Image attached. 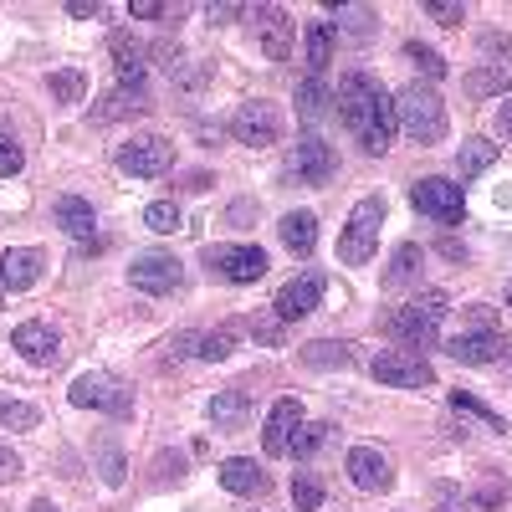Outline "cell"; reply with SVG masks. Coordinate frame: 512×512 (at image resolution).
<instances>
[{
  "instance_id": "6da1fadb",
  "label": "cell",
  "mask_w": 512,
  "mask_h": 512,
  "mask_svg": "<svg viewBox=\"0 0 512 512\" xmlns=\"http://www.w3.org/2000/svg\"><path fill=\"white\" fill-rule=\"evenodd\" d=\"M333 103H338V118H344L354 128V139L364 144V154H384V149H390L395 128H400L395 123V98L384 93L369 72H349L344 82H338Z\"/></svg>"
},
{
  "instance_id": "7a4b0ae2",
  "label": "cell",
  "mask_w": 512,
  "mask_h": 512,
  "mask_svg": "<svg viewBox=\"0 0 512 512\" xmlns=\"http://www.w3.org/2000/svg\"><path fill=\"white\" fill-rule=\"evenodd\" d=\"M446 313H451V297L446 292H420V297H410L405 308L390 313V333L400 338L405 349L425 354V349H436V333H441V318Z\"/></svg>"
},
{
  "instance_id": "3957f363",
  "label": "cell",
  "mask_w": 512,
  "mask_h": 512,
  "mask_svg": "<svg viewBox=\"0 0 512 512\" xmlns=\"http://www.w3.org/2000/svg\"><path fill=\"white\" fill-rule=\"evenodd\" d=\"M395 123L405 128L415 144H441V139H446V103H441L431 88L410 82V88L395 98Z\"/></svg>"
},
{
  "instance_id": "277c9868",
  "label": "cell",
  "mask_w": 512,
  "mask_h": 512,
  "mask_svg": "<svg viewBox=\"0 0 512 512\" xmlns=\"http://www.w3.org/2000/svg\"><path fill=\"white\" fill-rule=\"evenodd\" d=\"M379 226H384V195H364L354 205L344 236H338V262H344V267H364L374 256V246H379Z\"/></svg>"
},
{
  "instance_id": "5b68a950",
  "label": "cell",
  "mask_w": 512,
  "mask_h": 512,
  "mask_svg": "<svg viewBox=\"0 0 512 512\" xmlns=\"http://www.w3.org/2000/svg\"><path fill=\"white\" fill-rule=\"evenodd\" d=\"M67 395H72V405H82V410H103V415H113V420L134 415V390H128L118 374H103V369L77 374Z\"/></svg>"
},
{
  "instance_id": "8992f818",
  "label": "cell",
  "mask_w": 512,
  "mask_h": 512,
  "mask_svg": "<svg viewBox=\"0 0 512 512\" xmlns=\"http://www.w3.org/2000/svg\"><path fill=\"white\" fill-rule=\"evenodd\" d=\"M369 369H374L379 384H395V390H431V384H436L431 359L415 354V349H379Z\"/></svg>"
},
{
  "instance_id": "52a82bcc",
  "label": "cell",
  "mask_w": 512,
  "mask_h": 512,
  "mask_svg": "<svg viewBox=\"0 0 512 512\" xmlns=\"http://www.w3.org/2000/svg\"><path fill=\"white\" fill-rule=\"evenodd\" d=\"M410 205L420 210V216L441 221V226H456V221L466 216V195H461V185H456V180H441V175L415 180V185H410Z\"/></svg>"
},
{
  "instance_id": "ba28073f",
  "label": "cell",
  "mask_w": 512,
  "mask_h": 512,
  "mask_svg": "<svg viewBox=\"0 0 512 512\" xmlns=\"http://www.w3.org/2000/svg\"><path fill=\"white\" fill-rule=\"evenodd\" d=\"M118 169H123V175H134V180H159V175L175 169V144L159 139V134H144V139L118 149Z\"/></svg>"
},
{
  "instance_id": "9c48e42d",
  "label": "cell",
  "mask_w": 512,
  "mask_h": 512,
  "mask_svg": "<svg viewBox=\"0 0 512 512\" xmlns=\"http://www.w3.org/2000/svg\"><path fill=\"white\" fill-rule=\"evenodd\" d=\"M128 282H134L139 292H149V297H164V292L185 287V267L169 251H144V256H134V267H128Z\"/></svg>"
},
{
  "instance_id": "30bf717a",
  "label": "cell",
  "mask_w": 512,
  "mask_h": 512,
  "mask_svg": "<svg viewBox=\"0 0 512 512\" xmlns=\"http://www.w3.org/2000/svg\"><path fill=\"white\" fill-rule=\"evenodd\" d=\"M205 267L221 272L226 282H256L267 277V251L262 246H205Z\"/></svg>"
},
{
  "instance_id": "8fae6325",
  "label": "cell",
  "mask_w": 512,
  "mask_h": 512,
  "mask_svg": "<svg viewBox=\"0 0 512 512\" xmlns=\"http://www.w3.org/2000/svg\"><path fill=\"white\" fill-rule=\"evenodd\" d=\"M231 134H236V144H246V149H267V144H277V134H282V118H277L272 103H241L236 118H231Z\"/></svg>"
},
{
  "instance_id": "7c38bea8",
  "label": "cell",
  "mask_w": 512,
  "mask_h": 512,
  "mask_svg": "<svg viewBox=\"0 0 512 512\" xmlns=\"http://www.w3.org/2000/svg\"><path fill=\"white\" fill-rule=\"evenodd\" d=\"M318 303H323V277H318V272H303V277H292V282L277 287L272 313H277L282 323H297V318H308Z\"/></svg>"
},
{
  "instance_id": "4fadbf2b",
  "label": "cell",
  "mask_w": 512,
  "mask_h": 512,
  "mask_svg": "<svg viewBox=\"0 0 512 512\" xmlns=\"http://www.w3.org/2000/svg\"><path fill=\"white\" fill-rule=\"evenodd\" d=\"M333 169H338V154H333L328 139H318V134L297 139V149H292V175L297 180H303V185H328Z\"/></svg>"
},
{
  "instance_id": "5bb4252c",
  "label": "cell",
  "mask_w": 512,
  "mask_h": 512,
  "mask_svg": "<svg viewBox=\"0 0 512 512\" xmlns=\"http://www.w3.org/2000/svg\"><path fill=\"white\" fill-rule=\"evenodd\" d=\"M344 466H349V482L359 492H390V482H395V466L379 446H354Z\"/></svg>"
},
{
  "instance_id": "9a60e30c",
  "label": "cell",
  "mask_w": 512,
  "mask_h": 512,
  "mask_svg": "<svg viewBox=\"0 0 512 512\" xmlns=\"http://www.w3.org/2000/svg\"><path fill=\"white\" fill-rule=\"evenodd\" d=\"M446 354L456 364H497L507 354V344H502L497 328H466V333H456L451 344H446Z\"/></svg>"
},
{
  "instance_id": "2e32d148",
  "label": "cell",
  "mask_w": 512,
  "mask_h": 512,
  "mask_svg": "<svg viewBox=\"0 0 512 512\" xmlns=\"http://www.w3.org/2000/svg\"><path fill=\"white\" fill-rule=\"evenodd\" d=\"M11 349H16L26 364H57L62 338H57L52 323H21V328L11 333Z\"/></svg>"
},
{
  "instance_id": "e0dca14e",
  "label": "cell",
  "mask_w": 512,
  "mask_h": 512,
  "mask_svg": "<svg viewBox=\"0 0 512 512\" xmlns=\"http://www.w3.org/2000/svg\"><path fill=\"white\" fill-rule=\"evenodd\" d=\"M251 21H256V36H262V52L272 62H287L292 57V21H287V11L282 6H256Z\"/></svg>"
},
{
  "instance_id": "ac0fdd59",
  "label": "cell",
  "mask_w": 512,
  "mask_h": 512,
  "mask_svg": "<svg viewBox=\"0 0 512 512\" xmlns=\"http://www.w3.org/2000/svg\"><path fill=\"white\" fill-rule=\"evenodd\" d=\"M41 256L36 246H11V251H0V287L6 292H26V287H36V277H41Z\"/></svg>"
},
{
  "instance_id": "d6986e66",
  "label": "cell",
  "mask_w": 512,
  "mask_h": 512,
  "mask_svg": "<svg viewBox=\"0 0 512 512\" xmlns=\"http://www.w3.org/2000/svg\"><path fill=\"white\" fill-rule=\"evenodd\" d=\"M297 431H303V405H297V400H277L272 415H267V431H262L267 456H287V446H292Z\"/></svg>"
},
{
  "instance_id": "ffe728a7",
  "label": "cell",
  "mask_w": 512,
  "mask_h": 512,
  "mask_svg": "<svg viewBox=\"0 0 512 512\" xmlns=\"http://www.w3.org/2000/svg\"><path fill=\"white\" fill-rule=\"evenodd\" d=\"M221 487L226 492H236V497H262L267 492V472L256 466L251 456H231V461H221Z\"/></svg>"
},
{
  "instance_id": "44dd1931",
  "label": "cell",
  "mask_w": 512,
  "mask_h": 512,
  "mask_svg": "<svg viewBox=\"0 0 512 512\" xmlns=\"http://www.w3.org/2000/svg\"><path fill=\"white\" fill-rule=\"evenodd\" d=\"M57 226L72 236V241H93V226H98V216H93V200H82V195H57Z\"/></svg>"
},
{
  "instance_id": "7402d4cb",
  "label": "cell",
  "mask_w": 512,
  "mask_h": 512,
  "mask_svg": "<svg viewBox=\"0 0 512 512\" xmlns=\"http://www.w3.org/2000/svg\"><path fill=\"white\" fill-rule=\"evenodd\" d=\"M333 47H338V26L333 21H308V31H303V62L313 67V77H323V67L333 62Z\"/></svg>"
},
{
  "instance_id": "603a6c76",
  "label": "cell",
  "mask_w": 512,
  "mask_h": 512,
  "mask_svg": "<svg viewBox=\"0 0 512 512\" xmlns=\"http://www.w3.org/2000/svg\"><path fill=\"white\" fill-rule=\"evenodd\" d=\"M113 67H118V82L128 93H144V72H149V62H144V47L139 41H128V36H113Z\"/></svg>"
},
{
  "instance_id": "cb8c5ba5",
  "label": "cell",
  "mask_w": 512,
  "mask_h": 512,
  "mask_svg": "<svg viewBox=\"0 0 512 512\" xmlns=\"http://www.w3.org/2000/svg\"><path fill=\"white\" fill-rule=\"evenodd\" d=\"M277 231H282V241H287L292 256H308L318 246V216H313V210H287Z\"/></svg>"
},
{
  "instance_id": "d4e9b609",
  "label": "cell",
  "mask_w": 512,
  "mask_h": 512,
  "mask_svg": "<svg viewBox=\"0 0 512 512\" xmlns=\"http://www.w3.org/2000/svg\"><path fill=\"white\" fill-rule=\"evenodd\" d=\"M420 267H425V251H420L415 241H400V246H395V256H390V272H384V287L400 292V287L420 282Z\"/></svg>"
},
{
  "instance_id": "484cf974",
  "label": "cell",
  "mask_w": 512,
  "mask_h": 512,
  "mask_svg": "<svg viewBox=\"0 0 512 512\" xmlns=\"http://www.w3.org/2000/svg\"><path fill=\"white\" fill-rule=\"evenodd\" d=\"M246 415H251L246 390H221L216 400H210V425H216V431H241Z\"/></svg>"
},
{
  "instance_id": "4316f807",
  "label": "cell",
  "mask_w": 512,
  "mask_h": 512,
  "mask_svg": "<svg viewBox=\"0 0 512 512\" xmlns=\"http://www.w3.org/2000/svg\"><path fill=\"white\" fill-rule=\"evenodd\" d=\"M497 144H487V139H461V149H456V175H461V185L466 180H477L482 169H492L497 164Z\"/></svg>"
},
{
  "instance_id": "83f0119b",
  "label": "cell",
  "mask_w": 512,
  "mask_h": 512,
  "mask_svg": "<svg viewBox=\"0 0 512 512\" xmlns=\"http://www.w3.org/2000/svg\"><path fill=\"white\" fill-rule=\"evenodd\" d=\"M303 364H313V369H344V364H354V349L338 344V338H318V344L303 349Z\"/></svg>"
},
{
  "instance_id": "f1b7e54d",
  "label": "cell",
  "mask_w": 512,
  "mask_h": 512,
  "mask_svg": "<svg viewBox=\"0 0 512 512\" xmlns=\"http://www.w3.org/2000/svg\"><path fill=\"white\" fill-rule=\"evenodd\" d=\"M451 410H456V415H472V420L482 425V431H492V436H502V431H507L502 415H497V410H487L477 395H466V390H451Z\"/></svg>"
},
{
  "instance_id": "f546056e",
  "label": "cell",
  "mask_w": 512,
  "mask_h": 512,
  "mask_svg": "<svg viewBox=\"0 0 512 512\" xmlns=\"http://www.w3.org/2000/svg\"><path fill=\"white\" fill-rule=\"evenodd\" d=\"M328 103H333V93H328L323 77H308L303 88H297V113H303L308 123H318V118L328 113Z\"/></svg>"
},
{
  "instance_id": "4dcf8cb0",
  "label": "cell",
  "mask_w": 512,
  "mask_h": 512,
  "mask_svg": "<svg viewBox=\"0 0 512 512\" xmlns=\"http://www.w3.org/2000/svg\"><path fill=\"white\" fill-rule=\"evenodd\" d=\"M36 425H41V410L36 405L0 395V431H36Z\"/></svg>"
},
{
  "instance_id": "1f68e13d",
  "label": "cell",
  "mask_w": 512,
  "mask_h": 512,
  "mask_svg": "<svg viewBox=\"0 0 512 512\" xmlns=\"http://www.w3.org/2000/svg\"><path fill=\"white\" fill-rule=\"evenodd\" d=\"M21 169H26V149H21V139H16V128L0 118V180L21 175Z\"/></svg>"
},
{
  "instance_id": "d6a6232c",
  "label": "cell",
  "mask_w": 512,
  "mask_h": 512,
  "mask_svg": "<svg viewBox=\"0 0 512 512\" xmlns=\"http://www.w3.org/2000/svg\"><path fill=\"white\" fill-rule=\"evenodd\" d=\"M466 93L472 98H507V72L502 67H477L466 77Z\"/></svg>"
},
{
  "instance_id": "836d02e7",
  "label": "cell",
  "mask_w": 512,
  "mask_h": 512,
  "mask_svg": "<svg viewBox=\"0 0 512 512\" xmlns=\"http://www.w3.org/2000/svg\"><path fill=\"white\" fill-rule=\"evenodd\" d=\"M144 226L159 231V236H175V231L185 226V216H180V205H175V200H154V205L144 210Z\"/></svg>"
},
{
  "instance_id": "e575fe53",
  "label": "cell",
  "mask_w": 512,
  "mask_h": 512,
  "mask_svg": "<svg viewBox=\"0 0 512 512\" xmlns=\"http://www.w3.org/2000/svg\"><path fill=\"white\" fill-rule=\"evenodd\" d=\"M200 359H210V364H216V359H231L236 354V328L226 323V328H216V333H200V349H195Z\"/></svg>"
},
{
  "instance_id": "d590c367",
  "label": "cell",
  "mask_w": 512,
  "mask_h": 512,
  "mask_svg": "<svg viewBox=\"0 0 512 512\" xmlns=\"http://www.w3.org/2000/svg\"><path fill=\"white\" fill-rule=\"evenodd\" d=\"M292 507H297V512H318V507H323V482H318L313 472H297V477H292Z\"/></svg>"
},
{
  "instance_id": "8d00e7d4",
  "label": "cell",
  "mask_w": 512,
  "mask_h": 512,
  "mask_svg": "<svg viewBox=\"0 0 512 512\" xmlns=\"http://www.w3.org/2000/svg\"><path fill=\"white\" fill-rule=\"evenodd\" d=\"M328 431H333V425H308V420H303V431L292 436L287 456H297V461H308V456H318V451H323V441H328Z\"/></svg>"
},
{
  "instance_id": "74e56055",
  "label": "cell",
  "mask_w": 512,
  "mask_h": 512,
  "mask_svg": "<svg viewBox=\"0 0 512 512\" xmlns=\"http://www.w3.org/2000/svg\"><path fill=\"white\" fill-rule=\"evenodd\" d=\"M47 88H52L57 103H82V93H88V77H82V72H52Z\"/></svg>"
},
{
  "instance_id": "f35d334b",
  "label": "cell",
  "mask_w": 512,
  "mask_h": 512,
  "mask_svg": "<svg viewBox=\"0 0 512 512\" xmlns=\"http://www.w3.org/2000/svg\"><path fill=\"white\" fill-rule=\"evenodd\" d=\"M144 108H149V98H144V93H128V88H123V93H113V98H108V108H93V118H98V123H108V118H123V113H144Z\"/></svg>"
},
{
  "instance_id": "ab89813d",
  "label": "cell",
  "mask_w": 512,
  "mask_h": 512,
  "mask_svg": "<svg viewBox=\"0 0 512 512\" xmlns=\"http://www.w3.org/2000/svg\"><path fill=\"white\" fill-rule=\"evenodd\" d=\"M405 57H410L425 77H431V82H441V77H446V57H441V52H431V47H420V41H410Z\"/></svg>"
},
{
  "instance_id": "60d3db41",
  "label": "cell",
  "mask_w": 512,
  "mask_h": 512,
  "mask_svg": "<svg viewBox=\"0 0 512 512\" xmlns=\"http://www.w3.org/2000/svg\"><path fill=\"white\" fill-rule=\"evenodd\" d=\"M128 16H139V21H180L185 6H159V0H134L128 6Z\"/></svg>"
},
{
  "instance_id": "b9f144b4",
  "label": "cell",
  "mask_w": 512,
  "mask_h": 512,
  "mask_svg": "<svg viewBox=\"0 0 512 512\" xmlns=\"http://www.w3.org/2000/svg\"><path fill=\"white\" fill-rule=\"evenodd\" d=\"M425 16L441 21V26H461L466 21V6H456V0H425Z\"/></svg>"
},
{
  "instance_id": "7bdbcfd3",
  "label": "cell",
  "mask_w": 512,
  "mask_h": 512,
  "mask_svg": "<svg viewBox=\"0 0 512 512\" xmlns=\"http://www.w3.org/2000/svg\"><path fill=\"white\" fill-rule=\"evenodd\" d=\"M282 328H287V323H282L277 313H256V318H251V333L262 338V344H282Z\"/></svg>"
},
{
  "instance_id": "ee69618b",
  "label": "cell",
  "mask_w": 512,
  "mask_h": 512,
  "mask_svg": "<svg viewBox=\"0 0 512 512\" xmlns=\"http://www.w3.org/2000/svg\"><path fill=\"white\" fill-rule=\"evenodd\" d=\"M98 461H103V482H108V487H123V456H118L113 446H103Z\"/></svg>"
},
{
  "instance_id": "f6af8a7d",
  "label": "cell",
  "mask_w": 512,
  "mask_h": 512,
  "mask_svg": "<svg viewBox=\"0 0 512 512\" xmlns=\"http://www.w3.org/2000/svg\"><path fill=\"white\" fill-rule=\"evenodd\" d=\"M21 477V456L11 446H0V482H16Z\"/></svg>"
},
{
  "instance_id": "bcb514c9",
  "label": "cell",
  "mask_w": 512,
  "mask_h": 512,
  "mask_svg": "<svg viewBox=\"0 0 512 512\" xmlns=\"http://www.w3.org/2000/svg\"><path fill=\"white\" fill-rule=\"evenodd\" d=\"M497 134H502V139L512 144V93H507V98L497 103Z\"/></svg>"
},
{
  "instance_id": "7dc6e473",
  "label": "cell",
  "mask_w": 512,
  "mask_h": 512,
  "mask_svg": "<svg viewBox=\"0 0 512 512\" xmlns=\"http://www.w3.org/2000/svg\"><path fill=\"white\" fill-rule=\"evenodd\" d=\"M236 16H241V6H210V21H216V26H226Z\"/></svg>"
},
{
  "instance_id": "c3c4849f",
  "label": "cell",
  "mask_w": 512,
  "mask_h": 512,
  "mask_svg": "<svg viewBox=\"0 0 512 512\" xmlns=\"http://www.w3.org/2000/svg\"><path fill=\"white\" fill-rule=\"evenodd\" d=\"M67 11H72V16H98L103 6H98V0H72V6H67Z\"/></svg>"
},
{
  "instance_id": "681fc988",
  "label": "cell",
  "mask_w": 512,
  "mask_h": 512,
  "mask_svg": "<svg viewBox=\"0 0 512 512\" xmlns=\"http://www.w3.org/2000/svg\"><path fill=\"white\" fill-rule=\"evenodd\" d=\"M26 512H57V507H52V502H47V497H41V502H31V507H26Z\"/></svg>"
},
{
  "instance_id": "f907efd6",
  "label": "cell",
  "mask_w": 512,
  "mask_h": 512,
  "mask_svg": "<svg viewBox=\"0 0 512 512\" xmlns=\"http://www.w3.org/2000/svg\"><path fill=\"white\" fill-rule=\"evenodd\" d=\"M507 308H512V287H507Z\"/></svg>"
},
{
  "instance_id": "816d5d0a",
  "label": "cell",
  "mask_w": 512,
  "mask_h": 512,
  "mask_svg": "<svg viewBox=\"0 0 512 512\" xmlns=\"http://www.w3.org/2000/svg\"><path fill=\"white\" fill-rule=\"evenodd\" d=\"M0 292H6V287H0Z\"/></svg>"
}]
</instances>
